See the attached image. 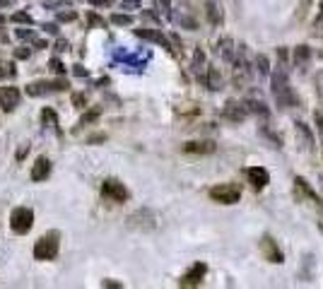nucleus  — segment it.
<instances>
[{
	"mask_svg": "<svg viewBox=\"0 0 323 289\" xmlns=\"http://www.w3.org/2000/svg\"><path fill=\"white\" fill-rule=\"evenodd\" d=\"M273 94H275V101L282 108H292L299 104L295 90L289 87V80H287V72L282 70V65H280L275 70V75H273Z\"/></svg>",
	"mask_w": 323,
	"mask_h": 289,
	"instance_id": "obj_1",
	"label": "nucleus"
},
{
	"mask_svg": "<svg viewBox=\"0 0 323 289\" xmlns=\"http://www.w3.org/2000/svg\"><path fill=\"white\" fill-rule=\"evenodd\" d=\"M61 234L58 232H48L39 239L37 244H34V258L37 261H53L55 255H58V246H61Z\"/></svg>",
	"mask_w": 323,
	"mask_h": 289,
	"instance_id": "obj_2",
	"label": "nucleus"
},
{
	"mask_svg": "<svg viewBox=\"0 0 323 289\" xmlns=\"http://www.w3.org/2000/svg\"><path fill=\"white\" fill-rule=\"evenodd\" d=\"M32 224H34V212H32V208L12 210V215H10V229L15 234H27L29 229H32Z\"/></svg>",
	"mask_w": 323,
	"mask_h": 289,
	"instance_id": "obj_3",
	"label": "nucleus"
},
{
	"mask_svg": "<svg viewBox=\"0 0 323 289\" xmlns=\"http://www.w3.org/2000/svg\"><path fill=\"white\" fill-rule=\"evenodd\" d=\"M210 200L220 203V205H234L241 200V190L237 186H229V183H222V186H215L210 188Z\"/></svg>",
	"mask_w": 323,
	"mask_h": 289,
	"instance_id": "obj_4",
	"label": "nucleus"
},
{
	"mask_svg": "<svg viewBox=\"0 0 323 289\" xmlns=\"http://www.w3.org/2000/svg\"><path fill=\"white\" fill-rule=\"evenodd\" d=\"M102 195L113 200V203H126V200H128V188L116 179H106L102 183Z\"/></svg>",
	"mask_w": 323,
	"mask_h": 289,
	"instance_id": "obj_5",
	"label": "nucleus"
},
{
	"mask_svg": "<svg viewBox=\"0 0 323 289\" xmlns=\"http://www.w3.org/2000/svg\"><path fill=\"white\" fill-rule=\"evenodd\" d=\"M155 222H157V217L152 210H138V212H133L128 217V224L130 226H138V229H155Z\"/></svg>",
	"mask_w": 323,
	"mask_h": 289,
	"instance_id": "obj_6",
	"label": "nucleus"
},
{
	"mask_svg": "<svg viewBox=\"0 0 323 289\" xmlns=\"http://www.w3.org/2000/svg\"><path fill=\"white\" fill-rule=\"evenodd\" d=\"M260 251L266 255V261L270 263H282L285 261V255H282V248L277 246V241L273 236H263V241H260Z\"/></svg>",
	"mask_w": 323,
	"mask_h": 289,
	"instance_id": "obj_7",
	"label": "nucleus"
},
{
	"mask_svg": "<svg viewBox=\"0 0 323 289\" xmlns=\"http://www.w3.org/2000/svg\"><path fill=\"white\" fill-rule=\"evenodd\" d=\"M19 99H22V94L17 87H0V108L3 111H15L19 106Z\"/></svg>",
	"mask_w": 323,
	"mask_h": 289,
	"instance_id": "obj_8",
	"label": "nucleus"
},
{
	"mask_svg": "<svg viewBox=\"0 0 323 289\" xmlns=\"http://www.w3.org/2000/svg\"><path fill=\"white\" fill-rule=\"evenodd\" d=\"M246 179H249V183L253 188L260 190L270 183V174H268V169H263V166H249V169H246Z\"/></svg>",
	"mask_w": 323,
	"mask_h": 289,
	"instance_id": "obj_9",
	"label": "nucleus"
},
{
	"mask_svg": "<svg viewBox=\"0 0 323 289\" xmlns=\"http://www.w3.org/2000/svg\"><path fill=\"white\" fill-rule=\"evenodd\" d=\"M205 272H208V265H205V263H195L193 268L181 277V287H198V284L203 282Z\"/></svg>",
	"mask_w": 323,
	"mask_h": 289,
	"instance_id": "obj_10",
	"label": "nucleus"
},
{
	"mask_svg": "<svg viewBox=\"0 0 323 289\" xmlns=\"http://www.w3.org/2000/svg\"><path fill=\"white\" fill-rule=\"evenodd\" d=\"M249 113H251L249 104H237V101H229V104L224 106V118H227V121H234V123L244 121Z\"/></svg>",
	"mask_w": 323,
	"mask_h": 289,
	"instance_id": "obj_11",
	"label": "nucleus"
},
{
	"mask_svg": "<svg viewBox=\"0 0 323 289\" xmlns=\"http://www.w3.org/2000/svg\"><path fill=\"white\" fill-rule=\"evenodd\" d=\"M51 176V162H48V157H39L37 164L32 166V181L39 183V181H46Z\"/></svg>",
	"mask_w": 323,
	"mask_h": 289,
	"instance_id": "obj_12",
	"label": "nucleus"
},
{
	"mask_svg": "<svg viewBox=\"0 0 323 289\" xmlns=\"http://www.w3.org/2000/svg\"><path fill=\"white\" fill-rule=\"evenodd\" d=\"M135 34H138L140 39H145V41H152V44H159V46H164V48H171L169 39H166L159 29H135Z\"/></svg>",
	"mask_w": 323,
	"mask_h": 289,
	"instance_id": "obj_13",
	"label": "nucleus"
},
{
	"mask_svg": "<svg viewBox=\"0 0 323 289\" xmlns=\"http://www.w3.org/2000/svg\"><path fill=\"white\" fill-rule=\"evenodd\" d=\"M184 152L186 154H213L215 152V142H213V140H195V142H186Z\"/></svg>",
	"mask_w": 323,
	"mask_h": 289,
	"instance_id": "obj_14",
	"label": "nucleus"
},
{
	"mask_svg": "<svg viewBox=\"0 0 323 289\" xmlns=\"http://www.w3.org/2000/svg\"><path fill=\"white\" fill-rule=\"evenodd\" d=\"M295 126H297V135H299V140L304 137V147H306V150H314V137H311V133H309V128H306L302 121H297Z\"/></svg>",
	"mask_w": 323,
	"mask_h": 289,
	"instance_id": "obj_15",
	"label": "nucleus"
},
{
	"mask_svg": "<svg viewBox=\"0 0 323 289\" xmlns=\"http://www.w3.org/2000/svg\"><path fill=\"white\" fill-rule=\"evenodd\" d=\"M41 121H44V128L58 130V116H55L53 108H44V111H41Z\"/></svg>",
	"mask_w": 323,
	"mask_h": 289,
	"instance_id": "obj_16",
	"label": "nucleus"
},
{
	"mask_svg": "<svg viewBox=\"0 0 323 289\" xmlns=\"http://www.w3.org/2000/svg\"><path fill=\"white\" fill-rule=\"evenodd\" d=\"M99 116H102V108H92V111H87V113L80 118V126H90V123H94Z\"/></svg>",
	"mask_w": 323,
	"mask_h": 289,
	"instance_id": "obj_17",
	"label": "nucleus"
},
{
	"mask_svg": "<svg viewBox=\"0 0 323 289\" xmlns=\"http://www.w3.org/2000/svg\"><path fill=\"white\" fill-rule=\"evenodd\" d=\"M44 8L46 10H55V8L70 10V0H44Z\"/></svg>",
	"mask_w": 323,
	"mask_h": 289,
	"instance_id": "obj_18",
	"label": "nucleus"
},
{
	"mask_svg": "<svg viewBox=\"0 0 323 289\" xmlns=\"http://www.w3.org/2000/svg\"><path fill=\"white\" fill-rule=\"evenodd\" d=\"M256 68H258V75H270V63L266 55H258L256 58Z\"/></svg>",
	"mask_w": 323,
	"mask_h": 289,
	"instance_id": "obj_19",
	"label": "nucleus"
},
{
	"mask_svg": "<svg viewBox=\"0 0 323 289\" xmlns=\"http://www.w3.org/2000/svg\"><path fill=\"white\" fill-rule=\"evenodd\" d=\"M249 104V108L253 111V113H260V116H268V108H266V104L263 101H246Z\"/></svg>",
	"mask_w": 323,
	"mask_h": 289,
	"instance_id": "obj_20",
	"label": "nucleus"
},
{
	"mask_svg": "<svg viewBox=\"0 0 323 289\" xmlns=\"http://www.w3.org/2000/svg\"><path fill=\"white\" fill-rule=\"evenodd\" d=\"M309 46H299V48H297V53H295V61L297 63H306V61H309Z\"/></svg>",
	"mask_w": 323,
	"mask_h": 289,
	"instance_id": "obj_21",
	"label": "nucleus"
},
{
	"mask_svg": "<svg viewBox=\"0 0 323 289\" xmlns=\"http://www.w3.org/2000/svg\"><path fill=\"white\" fill-rule=\"evenodd\" d=\"M208 15H210V19H213L215 24L222 19V12H220V8H217L215 3H208Z\"/></svg>",
	"mask_w": 323,
	"mask_h": 289,
	"instance_id": "obj_22",
	"label": "nucleus"
},
{
	"mask_svg": "<svg viewBox=\"0 0 323 289\" xmlns=\"http://www.w3.org/2000/svg\"><path fill=\"white\" fill-rule=\"evenodd\" d=\"M111 22H113V24H121V27H123V24L128 27V24H133V17H130V15H111Z\"/></svg>",
	"mask_w": 323,
	"mask_h": 289,
	"instance_id": "obj_23",
	"label": "nucleus"
},
{
	"mask_svg": "<svg viewBox=\"0 0 323 289\" xmlns=\"http://www.w3.org/2000/svg\"><path fill=\"white\" fill-rule=\"evenodd\" d=\"M12 22H17V24H32V15L29 12H15Z\"/></svg>",
	"mask_w": 323,
	"mask_h": 289,
	"instance_id": "obj_24",
	"label": "nucleus"
},
{
	"mask_svg": "<svg viewBox=\"0 0 323 289\" xmlns=\"http://www.w3.org/2000/svg\"><path fill=\"white\" fill-rule=\"evenodd\" d=\"M203 63H205V55H203V51L198 48V51H195V55H193V70L200 72V70H203Z\"/></svg>",
	"mask_w": 323,
	"mask_h": 289,
	"instance_id": "obj_25",
	"label": "nucleus"
},
{
	"mask_svg": "<svg viewBox=\"0 0 323 289\" xmlns=\"http://www.w3.org/2000/svg\"><path fill=\"white\" fill-rule=\"evenodd\" d=\"M220 46H222V55H224L227 61H231V58H234V53H231V39H224Z\"/></svg>",
	"mask_w": 323,
	"mask_h": 289,
	"instance_id": "obj_26",
	"label": "nucleus"
},
{
	"mask_svg": "<svg viewBox=\"0 0 323 289\" xmlns=\"http://www.w3.org/2000/svg\"><path fill=\"white\" fill-rule=\"evenodd\" d=\"M8 75H15V65L0 61V77H8Z\"/></svg>",
	"mask_w": 323,
	"mask_h": 289,
	"instance_id": "obj_27",
	"label": "nucleus"
},
{
	"mask_svg": "<svg viewBox=\"0 0 323 289\" xmlns=\"http://www.w3.org/2000/svg\"><path fill=\"white\" fill-rule=\"evenodd\" d=\"M15 34H17L19 39H27V41H34V39H37V36H34V32H32V29H27V27L17 29V32H15Z\"/></svg>",
	"mask_w": 323,
	"mask_h": 289,
	"instance_id": "obj_28",
	"label": "nucleus"
},
{
	"mask_svg": "<svg viewBox=\"0 0 323 289\" xmlns=\"http://www.w3.org/2000/svg\"><path fill=\"white\" fill-rule=\"evenodd\" d=\"M157 8H159V12H164L166 17L171 15V3L169 0H157Z\"/></svg>",
	"mask_w": 323,
	"mask_h": 289,
	"instance_id": "obj_29",
	"label": "nucleus"
},
{
	"mask_svg": "<svg viewBox=\"0 0 323 289\" xmlns=\"http://www.w3.org/2000/svg\"><path fill=\"white\" fill-rule=\"evenodd\" d=\"M51 70H53L55 75H63V72H65V65L61 63L58 58H53V61H51Z\"/></svg>",
	"mask_w": 323,
	"mask_h": 289,
	"instance_id": "obj_30",
	"label": "nucleus"
},
{
	"mask_svg": "<svg viewBox=\"0 0 323 289\" xmlns=\"http://www.w3.org/2000/svg\"><path fill=\"white\" fill-rule=\"evenodd\" d=\"M77 17L73 10H68V12H58V22H73V19Z\"/></svg>",
	"mask_w": 323,
	"mask_h": 289,
	"instance_id": "obj_31",
	"label": "nucleus"
},
{
	"mask_svg": "<svg viewBox=\"0 0 323 289\" xmlns=\"http://www.w3.org/2000/svg\"><path fill=\"white\" fill-rule=\"evenodd\" d=\"M314 29H318V32H323V0H321V8H318V15H316Z\"/></svg>",
	"mask_w": 323,
	"mask_h": 289,
	"instance_id": "obj_32",
	"label": "nucleus"
},
{
	"mask_svg": "<svg viewBox=\"0 0 323 289\" xmlns=\"http://www.w3.org/2000/svg\"><path fill=\"white\" fill-rule=\"evenodd\" d=\"M73 104L77 108H84V104H87V97H84V94H73Z\"/></svg>",
	"mask_w": 323,
	"mask_h": 289,
	"instance_id": "obj_33",
	"label": "nucleus"
},
{
	"mask_svg": "<svg viewBox=\"0 0 323 289\" xmlns=\"http://www.w3.org/2000/svg\"><path fill=\"white\" fill-rule=\"evenodd\" d=\"M309 5H311V0H302V3H299V17H302V19L306 17V12H309Z\"/></svg>",
	"mask_w": 323,
	"mask_h": 289,
	"instance_id": "obj_34",
	"label": "nucleus"
},
{
	"mask_svg": "<svg viewBox=\"0 0 323 289\" xmlns=\"http://www.w3.org/2000/svg\"><path fill=\"white\" fill-rule=\"evenodd\" d=\"M140 3H142V0H123V3H121V8H126V10H135L140 5Z\"/></svg>",
	"mask_w": 323,
	"mask_h": 289,
	"instance_id": "obj_35",
	"label": "nucleus"
},
{
	"mask_svg": "<svg viewBox=\"0 0 323 289\" xmlns=\"http://www.w3.org/2000/svg\"><path fill=\"white\" fill-rule=\"evenodd\" d=\"M68 48H70V44H68V41H63V39H61V41L55 44V51H58V53H65Z\"/></svg>",
	"mask_w": 323,
	"mask_h": 289,
	"instance_id": "obj_36",
	"label": "nucleus"
},
{
	"mask_svg": "<svg viewBox=\"0 0 323 289\" xmlns=\"http://www.w3.org/2000/svg\"><path fill=\"white\" fill-rule=\"evenodd\" d=\"M316 123H318V130H321V137H323V113L316 111Z\"/></svg>",
	"mask_w": 323,
	"mask_h": 289,
	"instance_id": "obj_37",
	"label": "nucleus"
},
{
	"mask_svg": "<svg viewBox=\"0 0 323 289\" xmlns=\"http://www.w3.org/2000/svg\"><path fill=\"white\" fill-rule=\"evenodd\" d=\"M44 32H48V34H58V27H55V24H44Z\"/></svg>",
	"mask_w": 323,
	"mask_h": 289,
	"instance_id": "obj_38",
	"label": "nucleus"
},
{
	"mask_svg": "<svg viewBox=\"0 0 323 289\" xmlns=\"http://www.w3.org/2000/svg\"><path fill=\"white\" fill-rule=\"evenodd\" d=\"M15 55H17V58H29V48H19Z\"/></svg>",
	"mask_w": 323,
	"mask_h": 289,
	"instance_id": "obj_39",
	"label": "nucleus"
},
{
	"mask_svg": "<svg viewBox=\"0 0 323 289\" xmlns=\"http://www.w3.org/2000/svg\"><path fill=\"white\" fill-rule=\"evenodd\" d=\"M75 75H80V77H82V75H87V70H84L82 65H75Z\"/></svg>",
	"mask_w": 323,
	"mask_h": 289,
	"instance_id": "obj_40",
	"label": "nucleus"
},
{
	"mask_svg": "<svg viewBox=\"0 0 323 289\" xmlns=\"http://www.w3.org/2000/svg\"><path fill=\"white\" fill-rule=\"evenodd\" d=\"M12 3H15V0H0V8H10Z\"/></svg>",
	"mask_w": 323,
	"mask_h": 289,
	"instance_id": "obj_41",
	"label": "nucleus"
},
{
	"mask_svg": "<svg viewBox=\"0 0 323 289\" xmlns=\"http://www.w3.org/2000/svg\"><path fill=\"white\" fill-rule=\"evenodd\" d=\"M90 3H94V5H109V0H90Z\"/></svg>",
	"mask_w": 323,
	"mask_h": 289,
	"instance_id": "obj_42",
	"label": "nucleus"
},
{
	"mask_svg": "<svg viewBox=\"0 0 323 289\" xmlns=\"http://www.w3.org/2000/svg\"><path fill=\"white\" fill-rule=\"evenodd\" d=\"M0 24H3V17H0Z\"/></svg>",
	"mask_w": 323,
	"mask_h": 289,
	"instance_id": "obj_43",
	"label": "nucleus"
}]
</instances>
